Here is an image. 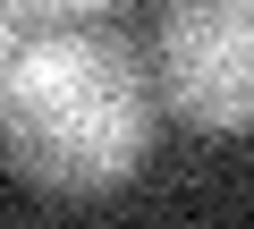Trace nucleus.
<instances>
[{
    "label": "nucleus",
    "mask_w": 254,
    "mask_h": 229,
    "mask_svg": "<svg viewBox=\"0 0 254 229\" xmlns=\"http://www.w3.org/2000/svg\"><path fill=\"white\" fill-rule=\"evenodd\" d=\"M17 51H26V43H17V9H9V0H0V76L17 68Z\"/></svg>",
    "instance_id": "4"
},
{
    "label": "nucleus",
    "mask_w": 254,
    "mask_h": 229,
    "mask_svg": "<svg viewBox=\"0 0 254 229\" xmlns=\"http://www.w3.org/2000/svg\"><path fill=\"white\" fill-rule=\"evenodd\" d=\"M144 76L110 34H43L0 76V153L43 195H110L144 161Z\"/></svg>",
    "instance_id": "1"
},
{
    "label": "nucleus",
    "mask_w": 254,
    "mask_h": 229,
    "mask_svg": "<svg viewBox=\"0 0 254 229\" xmlns=\"http://www.w3.org/2000/svg\"><path fill=\"white\" fill-rule=\"evenodd\" d=\"M17 17H85V9H110V0H9Z\"/></svg>",
    "instance_id": "3"
},
{
    "label": "nucleus",
    "mask_w": 254,
    "mask_h": 229,
    "mask_svg": "<svg viewBox=\"0 0 254 229\" xmlns=\"http://www.w3.org/2000/svg\"><path fill=\"white\" fill-rule=\"evenodd\" d=\"M161 93L195 128H254V0H178L161 17Z\"/></svg>",
    "instance_id": "2"
}]
</instances>
